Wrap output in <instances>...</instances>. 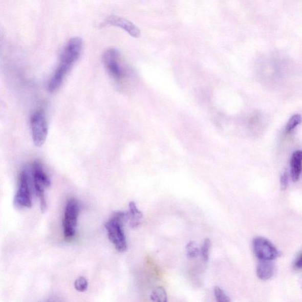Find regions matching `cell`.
Segmentation results:
<instances>
[{
	"mask_svg": "<svg viewBox=\"0 0 302 302\" xmlns=\"http://www.w3.org/2000/svg\"><path fill=\"white\" fill-rule=\"evenodd\" d=\"M83 41L78 37L70 39L62 50L59 63L48 83V90L55 92L61 86L66 77L76 63L82 53Z\"/></svg>",
	"mask_w": 302,
	"mask_h": 302,
	"instance_id": "6da1fadb",
	"label": "cell"
},
{
	"mask_svg": "<svg viewBox=\"0 0 302 302\" xmlns=\"http://www.w3.org/2000/svg\"><path fill=\"white\" fill-rule=\"evenodd\" d=\"M127 211L115 212L105 223L108 238L113 243L116 249L119 252H124L127 250V242L123 231V224L127 223Z\"/></svg>",
	"mask_w": 302,
	"mask_h": 302,
	"instance_id": "7a4b0ae2",
	"label": "cell"
},
{
	"mask_svg": "<svg viewBox=\"0 0 302 302\" xmlns=\"http://www.w3.org/2000/svg\"><path fill=\"white\" fill-rule=\"evenodd\" d=\"M102 60L107 73L115 82L122 83L126 79L127 69L123 65L121 53L117 49H107L103 53Z\"/></svg>",
	"mask_w": 302,
	"mask_h": 302,
	"instance_id": "3957f363",
	"label": "cell"
},
{
	"mask_svg": "<svg viewBox=\"0 0 302 302\" xmlns=\"http://www.w3.org/2000/svg\"><path fill=\"white\" fill-rule=\"evenodd\" d=\"M31 130L34 144L39 147L44 144L48 134V124L42 111H37L31 117Z\"/></svg>",
	"mask_w": 302,
	"mask_h": 302,
	"instance_id": "277c9868",
	"label": "cell"
},
{
	"mask_svg": "<svg viewBox=\"0 0 302 302\" xmlns=\"http://www.w3.org/2000/svg\"><path fill=\"white\" fill-rule=\"evenodd\" d=\"M79 212L78 203L75 199L68 200L63 219V232L66 239L73 238L76 233L77 220Z\"/></svg>",
	"mask_w": 302,
	"mask_h": 302,
	"instance_id": "5b68a950",
	"label": "cell"
},
{
	"mask_svg": "<svg viewBox=\"0 0 302 302\" xmlns=\"http://www.w3.org/2000/svg\"><path fill=\"white\" fill-rule=\"evenodd\" d=\"M15 206L18 208L32 207L29 185V175L26 170H23L20 174L18 188L14 199Z\"/></svg>",
	"mask_w": 302,
	"mask_h": 302,
	"instance_id": "8992f818",
	"label": "cell"
},
{
	"mask_svg": "<svg viewBox=\"0 0 302 302\" xmlns=\"http://www.w3.org/2000/svg\"><path fill=\"white\" fill-rule=\"evenodd\" d=\"M253 249L255 256L261 261H273L279 255V252L273 244L263 237L254 238Z\"/></svg>",
	"mask_w": 302,
	"mask_h": 302,
	"instance_id": "52a82bcc",
	"label": "cell"
},
{
	"mask_svg": "<svg viewBox=\"0 0 302 302\" xmlns=\"http://www.w3.org/2000/svg\"><path fill=\"white\" fill-rule=\"evenodd\" d=\"M102 25L118 27V28L126 31L130 36L134 38L140 36V30L131 21L127 20V19L117 16V15H111L105 19Z\"/></svg>",
	"mask_w": 302,
	"mask_h": 302,
	"instance_id": "ba28073f",
	"label": "cell"
},
{
	"mask_svg": "<svg viewBox=\"0 0 302 302\" xmlns=\"http://www.w3.org/2000/svg\"><path fill=\"white\" fill-rule=\"evenodd\" d=\"M32 172L34 183L44 186L45 188L50 187L51 182L47 174L45 172L40 162H34L32 166Z\"/></svg>",
	"mask_w": 302,
	"mask_h": 302,
	"instance_id": "9c48e42d",
	"label": "cell"
},
{
	"mask_svg": "<svg viewBox=\"0 0 302 302\" xmlns=\"http://www.w3.org/2000/svg\"><path fill=\"white\" fill-rule=\"evenodd\" d=\"M302 153L296 150L290 159V176L294 182L299 181L301 171Z\"/></svg>",
	"mask_w": 302,
	"mask_h": 302,
	"instance_id": "30bf717a",
	"label": "cell"
},
{
	"mask_svg": "<svg viewBox=\"0 0 302 302\" xmlns=\"http://www.w3.org/2000/svg\"><path fill=\"white\" fill-rule=\"evenodd\" d=\"M260 261L257 267V275L260 279L266 281L274 274V266L272 261Z\"/></svg>",
	"mask_w": 302,
	"mask_h": 302,
	"instance_id": "8fae6325",
	"label": "cell"
},
{
	"mask_svg": "<svg viewBox=\"0 0 302 302\" xmlns=\"http://www.w3.org/2000/svg\"><path fill=\"white\" fill-rule=\"evenodd\" d=\"M130 210L128 212V220L130 226L132 228L137 227L140 224L142 218V212L138 210L136 204L134 201H131L129 204Z\"/></svg>",
	"mask_w": 302,
	"mask_h": 302,
	"instance_id": "7c38bea8",
	"label": "cell"
},
{
	"mask_svg": "<svg viewBox=\"0 0 302 302\" xmlns=\"http://www.w3.org/2000/svg\"><path fill=\"white\" fill-rule=\"evenodd\" d=\"M151 300L154 301L165 302L167 301V294L164 288L159 286L154 289L150 296Z\"/></svg>",
	"mask_w": 302,
	"mask_h": 302,
	"instance_id": "4fadbf2b",
	"label": "cell"
},
{
	"mask_svg": "<svg viewBox=\"0 0 302 302\" xmlns=\"http://www.w3.org/2000/svg\"><path fill=\"white\" fill-rule=\"evenodd\" d=\"M186 252H187V256L189 258H193L198 256L200 250L196 243L190 242L186 247Z\"/></svg>",
	"mask_w": 302,
	"mask_h": 302,
	"instance_id": "5bb4252c",
	"label": "cell"
},
{
	"mask_svg": "<svg viewBox=\"0 0 302 302\" xmlns=\"http://www.w3.org/2000/svg\"><path fill=\"white\" fill-rule=\"evenodd\" d=\"M301 122V117L299 115H295L292 116L291 118L289 119L287 125L286 127V131L287 133H290L295 127L299 125Z\"/></svg>",
	"mask_w": 302,
	"mask_h": 302,
	"instance_id": "9a60e30c",
	"label": "cell"
},
{
	"mask_svg": "<svg viewBox=\"0 0 302 302\" xmlns=\"http://www.w3.org/2000/svg\"><path fill=\"white\" fill-rule=\"evenodd\" d=\"M88 287V282L86 278L80 276L75 282V288L80 292L86 291Z\"/></svg>",
	"mask_w": 302,
	"mask_h": 302,
	"instance_id": "2e32d148",
	"label": "cell"
},
{
	"mask_svg": "<svg viewBox=\"0 0 302 302\" xmlns=\"http://www.w3.org/2000/svg\"><path fill=\"white\" fill-rule=\"evenodd\" d=\"M214 295L217 301L219 302H230V297H228L223 290L216 286L214 289Z\"/></svg>",
	"mask_w": 302,
	"mask_h": 302,
	"instance_id": "e0dca14e",
	"label": "cell"
},
{
	"mask_svg": "<svg viewBox=\"0 0 302 302\" xmlns=\"http://www.w3.org/2000/svg\"><path fill=\"white\" fill-rule=\"evenodd\" d=\"M210 247L211 241L209 239H206L205 240L202 249H201V254H202V257L204 262H207L208 261Z\"/></svg>",
	"mask_w": 302,
	"mask_h": 302,
	"instance_id": "ac0fdd59",
	"label": "cell"
},
{
	"mask_svg": "<svg viewBox=\"0 0 302 302\" xmlns=\"http://www.w3.org/2000/svg\"><path fill=\"white\" fill-rule=\"evenodd\" d=\"M289 184V176L287 172L282 174L281 177V187L282 190H285L288 188Z\"/></svg>",
	"mask_w": 302,
	"mask_h": 302,
	"instance_id": "d6986e66",
	"label": "cell"
},
{
	"mask_svg": "<svg viewBox=\"0 0 302 302\" xmlns=\"http://www.w3.org/2000/svg\"><path fill=\"white\" fill-rule=\"evenodd\" d=\"M302 254L300 252L297 255L295 262L293 263L294 269L299 270L301 269L302 267Z\"/></svg>",
	"mask_w": 302,
	"mask_h": 302,
	"instance_id": "ffe728a7",
	"label": "cell"
}]
</instances>
